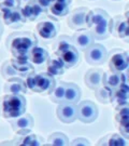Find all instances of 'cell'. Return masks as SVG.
Returning <instances> with one entry per match:
<instances>
[{"label": "cell", "mask_w": 129, "mask_h": 146, "mask_svg": "<svg viewBox=\"0 0 129 146\" xmlns=\"http://www.w3.org/2000/svg\"><path fill=\"white\" fill-rule=\"evenodd\" d=\"M37 44L38 40L36 36L30 31L13 33L7 38V48L15 58L29 60V53Z\"/></svg>", "instance_id": "6da1fadb"}, {"label": "cell", "mask_w": 129, "mask_h": 146, "mask_svg": "<svg viewBox=\"0 0 129 146\" xmlns=\"http://www.w3.org/2000/svg\"><path fill=\"white\" fill-rule=\"evenodd\" d=\"M0 105L5 119H13L25 114L27 101L23 94H7L0 100Z\"/></svg>", "instance_id": "7a4b0ae2"}, {"label": "cell", "mask_w": 129, "mask_h": 146, "mask_svg": "<svg viewBox=\"0 0 129 146\" xmlns=\"http://www.w3.org/2000/svg\"><path fill=\"white\" fill-rule=\"evenodd\" d=\"M27 89L36 93H50L56 84L54 76L48 73H36L32 72L26 78Z\"/></svg>", "instance_id": "3957f363"}, {"label": "cell", "mask_w": 129, "mask_h": 146, "mask_svg": "<svg viewBox=\"0 0 129 146\" xmlns=\"http://www.w3.org/2000/svg\"><path fill=\"white\" fill-rule=\"evenodd\" d=\"M109 56V67L114 73H124L128 68L129 55L128 52L120 49H114Z\"/></svg>", "instance_id": "277c9868"}, {"label": "cell", "mask_w": 129, "mask_h": 146, "mask_svg": "<svg viewBox=\"0 0 129 146\" xmlns=\"http://www.w3.org/2000/svg\"><path fill=\"white\" fill-rule=\"evenodd\" d=\"M3 21L5 24L9 26L16 28L21 27L24 23H26V20L22 15V12L20 7L18 8H8L0 5V21Z\"/></svg>", "instance_id": "5b68a950"}, {"label": "cell", "mask_w": 129, "mask_h": 146, "mask_svg": "<svg viewBox=\"0 0 129 146\" xmlns=\"http://www.w3.org/2000/svg\"><path fill=\"white\" fill-rule=\"evenodd\" d=\"M98 117V107L92 101H82L77 105V118L84 123H92Z\"/></svg>", "instance_id": "8992f818"}, {"label": "cell", "mask_w": 129, "mask_h": 146, "mask_svg": "<svg viewBox=\"0 0 129 146\" xmlns=\"http://www.w3.org/2000/svg\"><path fill=\"white\" fill-rule=\"evenodd\" d=\"M85 60L90 65H102L108 60V51L102 44L93 43L85 50Z\"/></svg>", "instance_id": "52a82bcc"}, {"label": "cell", "mask_w": 129, "mask_h": 146, "mask_svg": "<svg viewBox=\"0 0 129 146\" xmlns=\"http://www.w3.org/2000/svg\"><path fill=\"white\" fill-rule=\"evenodd\" d=\"M11 127L17 135H25L31 132L33 127V118L29 114H23L11 120Z\"/></svg>", "instance_id": "ba28073f"}, {"label": "cell", "mask_w": 129, "mask_h": 146, "mask_svg": "<svg viewBox=\"0 0 129 146\" xmlns=\"http://www.w3.org/2000/svg\"><path fill=\"white\" fill-rule=\"evenodd\" d=\"M55 54L62 60L66 68L75 66L77 64L80 63V60H81L80 52L77 51V49L73 44H70V46L64 48L59 51H56Z\"/></svg>", "instance_id": "9c48e42d"}, {"label": "cell", "mask_w": 129, "mask_h": 146, "mask_svg": "<svg viewBox=\"0 0 129 146\" xmlns=\"http://www.w3.org/2000/svg\"><path fill=\"white\" fill-rule=\"evenodd\" d=\"M22 15L27 22H33L43 15L46 11L42 8L38 0H30L26 5L20 7Z\"/></svg>", "instance_id": "30bf717a"}, {"label": "cell", "mask_w": 129, "mask_h": 146, "mask_svg": "<svg viewBox=\"0 0 129 146\" xmlns=\"http://www.w3.org/2000/svg\"><path fill=\"white\" fill-rule=\"evenodd\" d=\"M128 21L127 17L124 16H115L114 19L110 20V31L114 34L116 37L120 39L128 40L129 38V29H128Z\"/></svg>", "instance_id": "8fae6325"}, {"label": "cell", "mask_w": 129, "mask_h": 146, "mask_svg": "<svg viewBox=\"0 0 129 146\" xmlns=\"http://www.w3.org/2000/svg\"><path fill=\"white\" fill-rule=\"evenodd\" d=\"M57 117L64 123H71L77 119V104L62 102L57 107Z\"/></svg>", "instance_id": "7c38bea8"}, {"label": "cell", "mask_w": 129, "mask_h": 146, "mask_svg": "<svg viewBox=\"0 0 129 146\" xmlns=\"http://www.w3.org/2000/svg\"><path fill=\"white\" fill-rule=\"evenodd\" d=\"M88 9L85 7H81L77 8L69 14V17L67 19L68 25L70 28H72L74 31H79V29H84L86 28V23H85V16L87 13Z\"/></svg>", "instance_id": "4fadbf2b"}, {"label": "cell", "mask_w": 129, "mask_h": 146, "mask_svg": "<svg viewBox=\"0 0 129 146\" xmlns=\"http://www.w3.org/2000/svg\"><path fill=\"white\" fill-rule=\"evenodd\" d=\"M72 41L73 46L77 49L85 51L94 43V37L92 35V33L86 28L79 29L74 33V35L72 37Z\"/></svg>", "instance_id": "5bb4252c"}, {"label": "cell", "mask_w": 129, "mask_h": 146, "mask_svg": "<svg viewBox=\"0 0 129 146\" xmlns=\"http://www.w3.org/2000/svg\"><path fill=\"white\" fill-rule=\"evenodd\" d=\"M117 114L115 116V120L117 122L120 130V134L128 139L129 137V108L128 104L123 105L116 108Z\"/></svg>", "instance_id": "9a60e30c"}, {"label": "cell", "mask_w": 129, "mask_h": 146, "mask_svg": "<svg viewBox=\"0 0 129 146\" xmlns=\"http://www.w3.org/2000/svg\"><path fill=\"white\" fill-rule=\"evenodd\" d=\"M126 74L123 73H114V72H109V73H103L102 84L104 88H107L110 91H113L116 89L122 82H127Z\"/></svg>", "instance_id": "2e32d148"}, {"label": "cell", "mask_w": 129, "mask_h": 146, "mask_svg": "<svg viewBox=\"0 0 129 146\" xmlns=\"http://www.w3.org/2000/svg\"><path fill=\"white\" fill-rule=\"evenodd\" d=\"M37 33L42 39L51 40L57 36L58 26L53 21H42L37 25Z\"/></svg>", "instance_id": "e0dca14e"}, {"label": "cell", "mask_w": 129, "mask_h": 146, "mask_svg": "<svg viewBox=\"0 0 129 146\" xmlns=\"http://www.w3.org/2000/svg\"><path fill=\"white\" fill-rule=\"evenodd\" d=\"M5 92L7 94H26L27 86L22 77H12L8 79L5 84Z\"/></svg>", "instance_id": "ac0fdd59"}, {"label": "cell", "mask_w": 129, "mask_h": 146, "mask_svg": "<svg viewBox=\"0 0 129 146\" xmlns=\"http://www.w3.org/2000/svg\"><path fill=\"white\" fill-rule=\"evenodd\" d=\"M72 1H67V0H55L53 1L50 5V8L47 9V11L50 12V14L52 16L56 17H62L69 14L70 11V7H71Z\"/></svg>", "instance_id": "d6986e66"}, {"label": "cell", "mask_w": 129, "mask_h": 146, "mask_svg": "<svg viewBox=\"0 0 129 146\" xmlns=\"http://www.w3.org/2000/svg\"><path fill=\"white\" fill-rule=\"evenodd\" d=\"M102 78H103V72L101 69H96L92 68L89 69L87 73L85 74V84L92 90H96L102 84Z\"/></svg>", "instance_id": "ffe728a7"}, {"label": "cell", "mask_w": 129, "mask_h": 146, "mask_svg": "<svg viewBox=\"0 0 129 146\" xmlns=\"http://www.w3.org/2000/svg\"><path fill=\"white\" fill-rule=\"evenodd\" d=\"M110 16L109 14L102 9H93V10H88L85 16V23H86V27L90 28V27L97 25L98 23L102 22L103 20H107Z\"/></svg>", "instance_id": "44dd1931"}, {"label": "cell", "mask_w": 129, "mask_h": 146, "mask_svg": "<svg viewBox=\"0 0 129 146\" xmlns=\"http://www.w3.org/2000/svg\"><path fill=\"white\" fill-rule=\"evenodd\" d=\"M110 20L111 17H109L107 20H103L102 22L98 23L97 25L90 27V33L93 35L94 39H97V40H103V39H107L110 35H111V31H110Z\"/></svg>", "instance_id": "7402d4cb"}, {"label": "cell", "mask_w": 129, "mask_h": 146, "mask_svg": "<svg viewBox=\"0 0 129 146\" xmlns=\"http://www.w3.org/2000/svg\"><path fill=\"white\" fill-rule=\"evenodd\" d=\"M28 58H13L10 62L12 64L13 68L15 69L20 77H27L29 74L35 72V68L28 62Z\"/></svg>", "instance_id": "603a6c76"}, {"label": "cell", "mask_w": 129, "mask_h": 146, "mask_svg": "<svg viewBox=\"0 0 129 146\" xmlns=\"http://www.w3.org/2000/svg\"><path fill=\"white\" fill-rule=\"evenodd\" d=\"M50 55L45 48L39 47L38 44L32 48V50L29 53V60L32 64H35L37 66H41L43 64H45L48 60Z\"/></svg>", "instance_id": "cb8c5ba5"}, {"label": "cell", "mask_w": 129, "mask_h": 146, "mask_svg": "<svg viewBox=\"0 0 129 146\" xmlns=\"http://www.w3.org/2000/svg\"><path fill=\"white\" fill-rule=\"evenodd\" d=\"M14 145L20 146H41L44 145V142L41 136L37 134H25V135H17L14 139Z\"/></svg>", "instance_id": "d4e9b609"}, {"label": "cell", "mask_w": 129, "mask_h": 146, "mask_svg": "<svg viewBox=\"0 0 129 146\" xmlns=\"http://www.w3.org/2000/svg\"><path fill=\"white\" fill-rule=\"evenodd\" d=\"M47 63V73L51 74L52 76H60L65 73L66 66L62 63V61L57 56L56 54H54L52 58H48L46 61Z\"/></svg>", "instance_id": "484cf974"}, {"label": "cell", "mask_w": 129, "mask_h": 146, "mask_svg": "<svg viewBox=\"0 0 129 146\" xmlns=\"http://www.w3.org/2000/svg\"><path fill=\"white\" fill-rule=\"evenodd\" d=\"M81 94H82L81 89L77 84H73V82H69V84L67 82L66 93H65V102L77 104L81 99Z\"/></svg>", "instance_id": "4316f807"}, {"label": "cell", "mask_w": 129, "mask_h": 146, "mask_svg": "<svg viewBox=\"0 0 129 146\" xmlns=\"http://www.w3.org/2000/svg\"><path fill=\"white\" fill-rule=\"evenodd\" d=\"M127 139L124 137L122 134H109V135L102 137L98 144L99 145H105V146H126L128 145V142L126 141Z\"/></svg>", "instance_id": "83f0119b"}, {"label": "cell", "mask_w": 129, "mask_h": 146, "mask_svg": "<svg viewBox=\"0 0 129 146\" xmlns=\"http://www.w3.org/2000/svg\"><path fill=\"white\" fill-rule=\"evenodd\" d=\"M66 87H67V82L60 81L59 84L54 86V88L50 92V99L52 102L54 103H62L65 101V93H66Z\"/></svg>", "instance_id": "f1b7e54d"}, {"label": "cell", "mask_w": 129, "mask_h": 146, "mask_svg": "<svg viewBox=\"0 0 129 146\" xmlns=\"http://www.w3.org/2000/svg\"><path fill=\"white\" fill-rule=\"evenodd\" d=\"M45 145L48 146H67L69 145V140L66 134L62 132H55L48 136L47 143Z\"/></svg>", "instance_id": "f546056e"}, {"label": "cell", "mask_w": 129, "mask_h": 146, "mask_svg": "<svg viewBox=\"0 0 129 146\" xmlns=\"http://www.w3.org/2000/svg\"><path fill=\"white\" fill-rule=\"evenodd\" d=\"M1 75L5 79H10L12 77H20L15 69L13 68L10 61H5L1 66Z\"/></svg>", "instance_id": "4dcf8cb0"}, {"label": "cell", "mask_w": 129, "mask_h": 146, "mask_svg": "<svg viewBox=\"0 0 129 146\" xmlns=\"http://www.w3.org/2000/svg\"><path fill=\"white\" fill-rule=\"evenodd\" d=\"M95 91H96V96H97V99L100 102H102V103L111 102V93H112V91H110L107 88H104L103 86H100Z\"/></svg>", "instance_id": "1f68e13d"}, {"label": "cell", "mask_w": 129, "mask_h": 146, "mask_svg": "<svg viewBox=\"0 0 129 146\" xmlns=\"http://www.w3.org/2000/svg\"><path fill=\"white\" fill-rule=\"evenodd\" d=\"M70 44H73L72 38H70L67 35H62V36H60L58 38V40L55 43V52L62 50L64 48L68 47V46H70Z\"/></svg>", "instance_id": "d6a6232c"}, {"label": "cell", "mask_w": 129, "mask_h": 146, "mask_svg": "<svg viewBox=\"0 0 129 146\" xmlns=\"http://www.w3.org/2000/svg\"><path fill=\"white\" fill-rule=\"evenodd\" d=\"M0 5L8 8H18L17 0H0Z\"/></svg>", "instance_id": "836d02e7"}, {"label": "cell", "mask_w": 129, "mask_h": 146, "mask_svg": "<svg viewBox=\"0 0 129 146\" xmlns=\"http://www.w3.org/2000/svg\"><path fill=\"white\" fill-rule=\"evenodd\" d=\"M90 143L85 139V137H77V139H74L73 142L71 143V145H74V146H86V145H89Z\"/></svg>", "instance_id": "e575fe53"}, {"label": "cell", "mask_w": 129, "mask_h": 146, "mask_svg": "<svg viewBox=\"0 0 129 146\" xmlns=\"http://www.w3.org/2000/svg\"><path fill=\"white\" fill-rule=\"evenodd\" d=\"M38 1H39L40 5H41L45 11H47V9H48L50 5H51V3L53 2V0H38Z\"/></svg>", "instance_id": "d590c367"}, {"label": "cell", "mask_w": 129, "mask_h": 146, "mask_svg": "<svg viewBox=\"0 0 129 146\" xmlns=\"http://www.w3.org/2000/svg\"><path fill=\"white\" fill-rule=\"evenodd\" d=\"M30 0H17V2H18V7H22V5H26L27 2H29Z\"/></svg>", "instance_id": "8d00e7d4"}, {"label": "cell", "mask_w": 129, "mask_h": 146, "mask_svg": "<svg viewBox=\"0 0 129 146\" xmlns=\"http://www.w3.org/2000/svg\"><path fill=\"white\" fill-rule=\"evenodd\" d=\"M2 33H3V25H2V23H1V21H0V38H1Z\"/></svg>", "instance_id": "74e56055"}, {"label": "cell", "mask_w": 129, "mask_h": 146, "mask_svg": "<svg viewBox=\"0 0 129 146\" xmlns=\"http://www.w3.org/2000/svg\"><path fill=\"white\" fill-rule=\"evenodd\" d=\"M53 1H55V0H53ZM67 1H72V0H67Z\"/></svg>", "instance_id": "f35d334b"}]
</instances>
